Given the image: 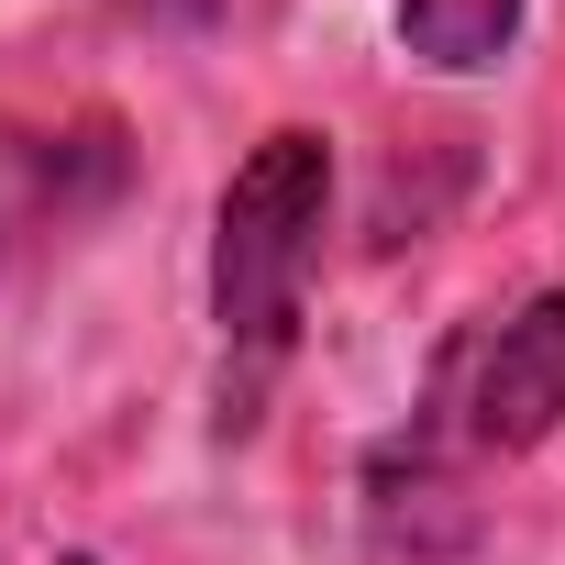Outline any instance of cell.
I'll return each mask as SVG.
<instances>
[{
  "instance_id": "1",
  "label": "cell",
  "mask_w": 565,
  "mask_h": 565,
  "mask_svg": "<svg viewBox=\"0 0 565 565\" xmlns=\"http://www.w3.org/2000/svg\"><path fill=\"white\" fill-rule=\"evenodd\" d=\"M322 233H333V145L311 122H277L211 211V355H222L211 399H222V433H255V411L289 377Z\"/></svg>"
},
{
  "instance_id": "2",
  "label": "cell",
  "mask_w": 565,
  "mask_h": 565,
  "mask_svg": "<svg viewBox=\"0 0 565 565\" xmlns=\"http://www.w3.org/2000/svg\"><path fill=\"white\" fill-rule=\"evenodd\" d=\"M554 422H565V289L521 300L510 322H477L444 355V377H433V399H422L399 455H411V477H433L444 455L455 466H510Z\"/></svg>"
},
{
  "instance_id": "3",
  "label": "cell",
  "mask_w": 565,
  "mask_h": 565,
  "mask_svg": "<svg viewBox=\"0 0 565 565\" xmlns=\"http://www.w3.org/2000/svg\"><path fill=\"white\" fill-rule=\"evenodd\" d=\"M122 189V145L111 122H0V255H23L45 233H78L100 200Z\"/></svg>"
},
{
  "instance_id": "4",
  "label": "cell",
  "mask_w": 565,
  "mask_h": 565,
  "mask_svg": "<svg viewBox=\"0 0 565 565\" xmlns=\"http://www.w3.org/2000/svg\"><path fill=\"white\" fill-rule=\"evenodd\" d=\"M521 12H532V0H399V45L433 78H488L521 45Z\"/></svg>"
},
{
  "instance_id": "5",
  "label": "cell",
  "mask_w": 565,
  "mask_h": 565,
  "mask_svg": "<svg viewBox=\"0 0 565 565\" xmlns=\"http://www.w3.org/2000/svg\"><path fill=\"white\" fill-rule=\"evenodd\" d=\"M134 23H156V34H222V23H244L255 0H122Z\"/></svg>"
},
{
  "instance_id": "6",
  "label": "cell",
  "mask_w": 565,
  "mask_h": 565,
  "mask_svg": "<svg viewBox=\"0 0 565 565\" xmlns=\"http://www.w3.org/2000/svg\"><path fill=\"white\" fill-rule=\"evenodd\" d=\"M56 565H100V554H56Z\"/></svg>"
}]
</instances>
